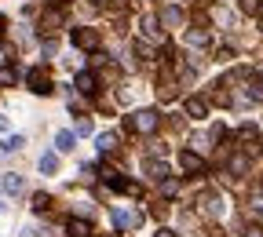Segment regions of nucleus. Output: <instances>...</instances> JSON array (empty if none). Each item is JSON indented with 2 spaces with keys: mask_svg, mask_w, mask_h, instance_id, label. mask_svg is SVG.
Wrapping results in <instances>:
<instances>
[{
  "mask_svg": "<svg viewBox=\"0 0 263 237\" xmlns=\"http://www.w3.org/2000/svg\"><path fill=\"white\" fill-rule=\"evenodd\" d=\"M157 124H161V113H157V110H139V113H132V117L124 121V128H128V131H139V135L154 131Z\"/></svg>",
  "mask_w": 263,
  "mask_h": 237,
  "instance_id": "obj_1",
  "label": "nucleus"
},
{
  "mask_svg": "<svg viewBox=\"0 0 263 237\" xmlns=\"http://www.w3.org/2000/svg\"><path fill=\"white\" fill-rule=\"evenodd\" d=\"M26 84H29V91H37V95H51V73L44 70V66H33V70L26 73Z\"/></svg>",
  "mask_w": 263,
  "mask_h": 237,
  "instance_id": "obj_2",
  "label": "nucleus"
},
{
  "mask_svg": "<svg viewBox=\"0 0 263 237\" xmlns=\"http://www.w3.org/2000/svg\"><path fill=\"white\" fill-rule=\"evenodd\" d=\"M110 219H114V226H117V230H136V226L143 223V215H139V212H132V208H124V205H117V208L110 212Z\"/></svg>",
  "mask_w": 263,
  "mask_h": 237,
  "instance_id": "obj_3",
  "label": "nucleus"
},
{
  "mask_svg": "<svg viewBox=\"0 0 263 237\" xmlns=\"http://www.w3.org/2000/svg\"><path fill=\"white\" fill-rule=\"evenodd\" d=\"M179 168H183V172H190V175H201L209 164H205V157L197 153V150H179Z\"/></svg>",
  "mask_w": 263,
  "mask_h": 237,
  "instance_id": "obj_4",
  "label": "nucleus"
},
{
  "mask_svg": "<svg viewBox=\"0 0 263 237\" xmlns=\"http://www.w3.org/2000/svg\"><path fill=\"white\" fill-rule=\"evenodd\" d=\"M197 205H201L205 215H223V197H219L216 190H205L201 197H197Z\"/></svg>",
  "mask_w": 263,
  "mask_h": 237,
  "instance_id": "obj_5",
  "label": "nucleus"
},
{
  "mask_svg": "<svg viewBox=\"0 0 263 237\" xmlns=\"http://www.w3.org/2000/svg\"><path fill=\"white\" fill-rule=\"evenodd\" d=\"M73 44L84 48V51H91V48H99V33L88 29V26H77V29H73Z\"/></svg>",
  "mask_w": 263,
  "mask_h": 237,
  "instance_id": "obj_6",
  "label": "nucleus"
},
{
  "mask_svg": "<svg viewBox=\"0 0 263 237\" xmlns=\"http://www.w3.org/2000/svg\"><path fill=\"white\" fill-rule=\"evenodd\" d=\"M183 110H186V117L201 121V117H209V98H201V95H190L186 103H183Z\"/></svg>",
  "mask_w": 263,
  "mask_h": 237,
  "instance_id": "obj_7",
  "label": "nucleus"
},
{
  "mask_svg": "<svg viewBox=\"0 0 263 237\" xmlns=\"http://www.w3.org/2000/svg\"><path fill=\"white\" fill-rule=\"evenodd\" d=\"M186 44H190V48H212V33L201 29V26H194V29L186 33Z\"/></svg>",
  "mask_w": 263,
  "mask_h": 237,
  "instance_id": "obj_8",
  "label": "nucleus"
},
{
  "mask_svg": "<svg viewBox=\"0 0 263 237\" xmlns=\"http://www.w3.org/2000/svg\"><path fill=\"white\" fill-rule=\"evenodd\" d=\"M0 186H4V193H11V197H18V193L26 190V179H22L18 172H8L4 179H0Z\"/></svg>",
  "mask_w": 263,
  "mask_h": 237,
  "instance_id": "obj_9",
  "label": "nucleus"
},
{
  "mask_svg": "<svg viewBox=\"0 0 263 237\" xmlns=\"http://www.w3.org/2000/svg\"><path fill=\"white\" fill-rule=\"evenodd\" d=\"M161 22L168 26V29H179V26L186 22V15H183V8H176V4H172V8H164V11H161Z\"/></svg>",
  "mask_w": 263,
  "mask_h": 237,
  "instance_id": "obj_10",
  "label": "nucleus"
},
{
  "mask_svg": "<svg viewBox=\"0 0 263 237\" xmlns=\"http://www.w3.org/2000/svg\"><path fill=\"white\" fill-rule=\"evenodd\" d=\"M143 168H146V175H150L154 183H161V179H168V164H164V161H157V157H154V161L146 157V164H143Z\"/></svg>",
  "mask_w": 263,
  "mask_h": 237,
  "instance_id": "obj_11",
  "label": "nucleus"
},
{
  "mask_svg": "<svg viewBox=\"0 0 263 237\" xmlns=\"http://www.w3.org/2000/svg\"><path fill=\"white\" fill-rule=\"evenodd\" d=\"M66 230H70V237H91V223L84 215H73L70 223H66Z\"/></svg>",
  "mask_w": 263,
  "mask_h": 237,
  "instance_id": "obj_12",
  "label": "nucleus"
},
{
  "mask_svg": "<svg viewBox=\"0 0 263 237\" xmlns=\"http://www.w3.org/2000/svg\"><path fill=\"white\" fill-rule=\"evenodd\" d=\"M62 26V8H51V11H44V18H41V33H55Z\"/></svg>",
  "mask_w": 263,
  "mask_h": 237,
  "instance_id": "obj_13",
  "label": "nucleus"
},
{
  "mask_svg": "<svg viewBox=\"0 0 263 237\" xmlns=\"http://www.w3.org/2000/svg\"><path fill=\"white\" fill-rule=\"evenodd\" d=\"M77 91L95 95V91H99V77H95V73H77Z\"/></svg>",
  "mask_w": 263,
  "mask_h": 237,
  "instance_id": "obj_14",
  "label": "nucleus"
},
{
  "mask_svg": "<svg viewBox=\"0 0 263 237\" xmlns=\"http://www.w3.org/2000/svg\"><path fill=\"white\" fill-rule=\"evenodd\" d=\"M95 146H99V153H114L117 150V131H103L95 139Z\"/></svg>",
  "mask_w": 263,
  "mask_h": 237,
  "instance_id": "obj_15",
  "label": "nucleus"
},
{
  "mask_svg": "<svg viewBox=\"0 0 263 237\" xmlns=\"http://www.w3.org/2000/svg\"><path fill=\"white\" fill-rule=\"evenodd\" d=\"M143 37H154V41H161V18H154V15H146L143 22Z\"/></svg>",
  "mask_w": 263,
  "mask_h": 237,
  "instance_id": "obj_16",
  "label": "nucleus"
},
{
  "mask_svg": "<svg viewBox=\"0 0 263 237\" xmlns=\"http://www.w3.org/2000/svg\"><path fill=\"white\" fill-rule=\"evenodd\" d=\"M55 150L70 153V150H73V131H59V135H55Z\"/></svg>",
  "mask_w": 263,
  "mask_h": 237,
  "instance_id": "obj_17",
  "label": "nucleus"
},
{
  "mask_svg": "<svg viewBox=\"0 0 263 237\" xmlns=\"http://www.w3.org/2000/svg\"><path fill=\"white\" fill-rule=\"evenodd\" d=\"M41 172H44V175H55V172H59V157H55V153H44V157H41Z\"/></svg>",
  "mask_w": 263,
  "mask_h": 237,
  "instance_id": "obj_18",
  "label": "nucleus"
},
{
  "mask_svg": "<svg viewBox=\"0 0 263 237\" xmlns=\"http://www.w3.org/2000/svg\"><path fill=\"white\" fill-rule=\"evenodd\" d=\"M33 212H41V215L51 212V197L48 193H33Z\"/></svg>",
  "mask_w": 263,
  "mask_h": 237,
  "instance_id": "obj_19",
  "label": "nucleus"
},
{
  "mask_svg": "<svg viewBox=\"0 0 263 237\" xmlns=\"http://www.w3.org/2000/svg\"><path fill=\"white\" fill-rule=\"evenodd\" d=\"M22 146H26V139H22V135H11V139H8L4 146H0V153H18Z\"/></svg>",
  "mask_w": 263,
  "mask_h": 237,
  "instance_id": "obj_20",
  "label": "nucleus"
},
{
  "mask_svg": "<svg viewBox=\"0 0 263 237\" xmlns=\"http://www.w3.org/2000/svg\"><path fill=\"white\" fill-rule=\"evenodd\" d=\"M230 172H234V175H245V172H249V157H245V153H238L234 161H230Z\"/></svg>",
  "mask_w": 263,
  "mask_h": 237,
  "instance_id": "obj_21",
  "label": "nucleus"
},
{
  "mask_svg": "<svg viewBox=\"0 0 263 237\" xmlns=\"http://www.w3.org/2000/svg\"><path fill=\"white\" fill-rule=\"evenodd\" d=\"M18 81V70L15 66H0V84H15Z\"/></svg>",
  "mask_w": 263,
  "mask_h": 237,
  "instance_id": "obj_22",
  "label": "nucleus"
},
{
  "mask_svg": "<svg viewBox=\"0 0 263 237\" xmlns=\"http://www.w3.org/2000/svg\"><path fill=\"white\" fill-rule=\"evenodd\" d=\"M256 135H259V131H256L252 124H241V128H238V139H241V143H256Z\"/></svg>",
  "mask_w": 263,
  "mask_h": 237,
  "instance_id": "obj_23",
  "label": "nucleus"
},
{
  "mask_svg": "<svg viewBox=\"0 0 263 237\" xmlns=\"http://www.w3.org/2000/svg\"><path fill=\"white\" fill-rule=\"evenodd\" d=\"M161 193H164V197H176V193H179V183H176V179H161Z\"/></svg>",
  "mask_w": 263,
  "mask_h": 237,
  "instance_id": "obj_24",
  "label": "nucleus"
},
{
  "mask_svg": "<svg viewBox=\"0 0 263 237\" xmlns=\"http://www.w3.org/2000/svg\"><path fill=\"white\" fill-rule=\"evenodd\" d=\"M241 11L245 15H259V0H241Z\"/></svg>",
  "mask_w": 263,
  "mask_h": 237,
  "instance_id": "obj_25",
  "label": "nucleus"
},
{
  "mask_svg": "<svg viewBox=\"0 0 263 237\" xmlns=\"http://www.w3.org/2000/svg\"><path fill=\"white\" fill-rule=\"evenodd\" d=\"M106 62H110L106 51H95V55H91V66H95V70H99V66H106Z\"/></svg>",
  "mask_w": 263,
  "mask_h": 237,
  "instance_id": "obj_26",
  "label": "nucleus"
},
{
  "mask_svg": "<svg viewBox=\"0 0 263 237\" xmlns=\"http://www.w3.org/2000/svg\"><path fill=\"white\" fill-rule=\"evenodd\" d=\"M77 135H91V121H88V117L77 121Z\"/></svg>",
  "mask_w": 263,
  "mask_h": 237,
  "instance_id": "obj_27",
  "label": "nucleus"
},
{
  "mask_svg": "<svg viewBox=\"0 0 263 237\" xmlns=\"http://www.w3.org/2000/svg\"><path fill=\"white\" fill-rule=\"evenodd\" d=\"M216 58H219V62H230V58H234V51H230V48H219Z\"/></svg>",
  "mask_w": 263,
  "mask_h": 237,
  "instance_id": "obj_28",
  "label": "nucleus"
},
{
  "mask_svg": "<svg viewBox=\"0 0 263 237\" xmlns=\"http://www.w3.org/2000/svg\"><path fill=\"white\" fill-rule=\"evenodd\" d=\"M154 215H157V219H164V215H168V205H161V201H157V205H154Z\"/></svg>",
  "mask_w": 263,
  "mask_h": 237,
  "instance_id": "obj_29",
  "label": "nucleus"
},
{
  "mask_svg": "<svg viewBox=\"0 0 263 237\" xmlns=\"http://www.w3.org/2000/svg\"><path fill=\"white\" fill-rule=\"evenodd\" d=\"M110 8H114V11H124V8H128V0H110Z\"/></svg>",
  "mask_w": 263,
  "mask_h": 237,
  "instance_id": "obj_30",
  "label": "nucleus"
},
{
  "mask_svg": "<svg viewBox=\"0 0 263 237\" xmlns=\"http://www.w3.org/2000/svg\"><path fill=\"white\" fill-rule=\"evenodd\" d=\"M8 128H11V121H8L4 113H0V131H8Z\"/></svg>",
  "mask_w": 263,
  "mask_h": 237,
  "instance_id": "obj_31",
  "label": "nucleus"
},
{
  "mask_svg": "<svg viewBox=\"0 0 263 237\" xmlns=\"http://www.w3.org/2000/svg\"><path fill=\"white\" fill-rule=\"evenodd\" d=\"M154 237H176V233H172V230H157Z\"/></svg>",
  "mask_w": 263,
  "mask_h": 237,
  "instance_id": "obj_32",
  "label": "nucleus"
},
{
  "mask_svg": "<svg viewBox=\"0 0 263 237\" xmlns=\"http://www.w3.org/2000/svg\"><path fill=\"white\" fill-rule=\"evenodd\" d=\"M249 237H263V230H259V226H252V230H249Z\"/></svg>",
  "mask_w": 263,
  "mask_h": 237,
  "instance_id": "obj_33",
  "label": "nucleus"
},
{
  "mask_svg": "<svg viewBox=\"0 0 263 237\" xmlns=\"http://www.w3.org/2000/svg\"><path fill=\"white\" fill-rule=\"evenodd\" d=\"M4 29H8V22H4V15H0V37H4Z\"/></svg>",
  "mask_w": 263,
  "mask_h": 237,
  "instance_id": "obj_34",
  "label": "nucleus"
},
{
  "mask_svg": "<svg viewBox=\"0 0 263 237\" xmlns=\"http://www.w3.org/2000/svg\"><path fill=\"white\" fill-rule=\"evenodd\" d=\"M88 4H103V0H88Z\"/></svg>",
  "mask_w": 263,
  "mask_h": 237,
  "instance_id": "obj_35",
  "label": "nucleus"
},
{
  "mask_svg": "<svg viewBox=\"0 0 263 237\" xmlns=\"http://www.w3.org/2000/svg\"><path fill=\"white\" fill-rule=\"evenodd\" d=\"M259 84H263V70H259Z\"/></svg>",
  "mask_w": 263,
  "mask_h": 237,
  "instance_id": "obj_36",
  "label": "nucleus"
},
{
  "mask_svg": "<svg viewBox=\"0 0 263 237\" xmlns=\"http://www.w3.org/2000/svg\"><path fill=\"white\" fill-rule=\"evenodd\" d=\"M103 237H117V233H103Z\"/></svg>",
  "mask_w": 263,
  "mask_h": 237,
  "instance_id": "obj_37",
  "label": "nucleus"
},
{
  "mask_svg": "<svg viewBox=\"0 0 263 237\" xmlns=\"http://www.w3.org/2000/svg\"><path fill=\"white\" fill-rule=\"evenodd\" d=\"M0 212H4V201H0Z\"/></svg>",
  "mask_w": 263,
  "mask_h": 237,
  "instance_id": "obj_38",
  "label": "nucleus"
},
{
  "mask_svg": "<svg viewBox=\"0 0 263 237\" xmlns=\"http://www.w3.org/2000/svg\"><path fill=\"white\" fill-rule=\"evenodd\" d=\"M4 62H8V58H0V66H4Z\"/></svg>",
  "mask_w": 263,
  "mask_h": 237,
  "instance_id": "obj_39",
  "label": "nucleus"
}]
</instances>
